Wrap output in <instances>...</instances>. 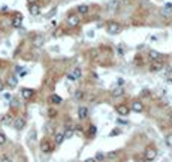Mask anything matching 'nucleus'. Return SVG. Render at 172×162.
Segmentation results:
<instances>
[{"label":"nucleus","instance_id":"nucleus-31","mask_svg":"<svg viewBox=\"0 0 172 162\" xmlns=\"http://www.w3.org/2000/svg\"><path fill=\"white\" fill-rule=\"evenodd\" d=\"M118 134H120V129H112L111 134H109V137H114V135H118Z\"/></svg>","mask_w":172,"mask_h":162},{"label":"nucleus","instance_id":"nucleus-21","mask_svg":"<svg viewBox=\"0 0 172 162\" xmlns=\"http://www.w3.org/2000/svg\"><path fill=\"white\" fill-rule=\"evenodd\" d=\"M124 93V89H123V87H115V89H112V92H111V95L112 96H121Z\"/></svg>","mask_w":172,"mask_h":162},{"label":"nucleus","instance_id":"nucleus-40","mask_svg":"<svg viewBox=\"0 0 172 162\" xmlns=\"http://www.w3.org/2000/svg\"><path fill=\"white\" fill-rule=\"evenodd\" d=\"M5 99H12V98H11V95H9V93H5Z\"/></svg>","mask_w":172,"mask_h":162},{"label":"nucleus","instance_id":"nucleus-22","mask_svg":"<svg viewBox=\"0 0 172 162\" xmlns=\"http://www.w3.org/2000/svg\"><path fill=\"white\" fill-rule=\"evenodd\" d=\"M148 56H150V59H153V60H160V53L159 51H156V50H151V51L148 53Z\"/></svg>","mask_w":172,"mask_h":162},{"label":"nucleus","instance_id":"nucleus-4","mask_svg":"<svg viewBox=\"0 0 172 162\" xmlns=\"http://www.w3.org/2000/svg\"><path fill=\"white\" fill-rule=\"evenodd\" d=\"M106 32L109 35H118V33L121 32V26L118 23H109L108 27H106Z\"/></svg>","mask_w":172,"mask_h":162},{"label":"nucleus","instance_id":"nucleus-10","mask_svg":"<svg viewBox=\"0 0 172 162\" xmlns=\"http://www.w3.org/2000/svg\"><path fill=\"white\" fill-rule=\"evenodd\" d=\"M132 111H133V113H142L144 111V104L141 101H133L132 102Z\"/></svg>","mask_w":172,"mask_h":162},{"label":"nucleus","instance_id":"nucleus-23","mask_svg":"<svg viewBox=\"0 0 172 162\" xmlns=\"http://www.w3.org/2000/svg\"><path fill=\"white\" fill-rule=\"evenodd\" d=\"M163 68H165V69H163L165 75H166V77H172V68H171L169 65H165Z\"/></svg>","mask_w":172,"mask_h":162},{"label":"nucleus","instance_id":"nucleus-27","mask_svg":"<svg viewBox=\"0 0 172 162\" xmlns=\"http://www.w3.org/2000/svg\"><path fill=\"white\" fill-rule=\"evenodd\" d=\"M94 159H96V162H97V161H103V159H105V155H103L102 152H97V153H96V158H94Z\"/></svg>","mask_w":172,"mask_h":162},{"label":"nucleus","instance_id":"nucleus-3","mask_svg":"<svg viewBox=\"0 0 172 162\" xmlns=\"http://www.w3.org/2000/svg\"><path fill=\"white\" fill-rule=\"evenodd\" d=\"M115 113H117L118 116L124 117V116H127V114L130 113V108H129L126 104H118V105L115 107Z\"/></svg>","mask_w":172,"mask_h":162},{"label":"nucleus","instance_id":"nucleus-5","mask_svg":"<svg viewBox=\"0 0 172 162\" xmlns=\"http://www.w3.org/2000/svg\"><path fill=\"white\" fill-rule=\"evenodd\" d=\"M33 95H35V90L30 89V87H24V89H21V96H23V99H25V101L32 99Z\"/></svg>","mask_w":172,"mask_h":162},{"label":"nucleus","instance_id":"nucleus-14","mask_svg":"<svg viewBox=\"0 0 172 162\" xmlns=\"http://www.w3.org/2000/svg\"><path fill=\"white\" fill-rule=\"evenodd\" d=\"M0 122H2V125H12V122H14V117H12L11 114H3L2 117H0Z\"/></svg>","mask_w":172,"mask_h":162},{"label":"nucleus","instance_id":"nucleus-7","mask_svg":"<svg viewBox=\"0 0 172 162\" xmlns=\"http://www.w3.org/2000/svg\"><path fill=\"white\" fill-rule=\"evenodd\" d=\"M52 144L48 141V140H44V141H41V152L42 153H49V152H52Z\"/></svg>","mask_w":172,"mask_h":162},{"label":"nucleus","instance_id":"nucleus-16","mask_svg":"<svg viewBox=\"0 0 172 162\" xmlns=\"http://www.w3.org/2000/svg\"><path fill=\"white\" fill-rule=\"evenodd\" d=\"M49 102H51L52 105H60V104L63 102V99H61L59 95H51V96H49Z\"/></svg>","mask_w":172,"mask_h":162},{"label":"nucleus","instance_id":"nucleus-18","mask_svg":"<svg viewBox=\"0 0 172 162\" xmlns=\"http://www.w3.org/2000/svg\"><path fill=\"white\" fill-rule=\"evenodd\" d=\"M73 134H75V128L70 125L69 129H66V131L63 132V135H64V140H66V138H70V137H73Z\"/></svg>","mask_w":172,"mask_h":162},{"label":"nucleus","instance_id":"nucleus-39","mask_svg":"<svg viewBox=\"0 0 172 162\" xmlns=\"http://www.w3.org/2000/svg\"><path fill=\"white\" fill-rule=\"evenodd\" d=\"M94 132H96V128L91 126V128H90V134H94Z\"/></svg>","mask_w":172,"mask_h":162},{"label":"nucleus","instance_id":"nucleus-36","mask_svg":"<svg viewBox=\"0 0 172 162\" xmlns=\"http://www.w3.org/2000/svg\"><path fill=\"white\" fill-rule=\"evenodd\" d=\"M68 80H70V81H75V78H73V75H72V74H68Z\"/></svg>","mask_w":172,"mask_h":162},{"label":"nucleus","instance_id":"nucleus-13","mask_svg":"<svg viewBox=\"0 0 172 162\" xmlns=\"http://www.w3.org/2000/svg\"><path fill=\"white\" fill-rule=\"evenodd\" d=\"M29 12H30L32 15H39V14H41V6H39L37 3L29 5Z\"/></svg>","mask_w":172,"mask_h":162},{"label":"nucleus","instance_id":"nucleus-17","mask_svg":"<svg viewBox=\"0 0 172 162\" xmlns=\"http://www.w3.org/2000/svg\"><path fill=\"white\" fill-rule=\"evenodd\" d=\"M63 141H64V135H63V132H57V134L54 135V143H56V146H60Z\"/></svg>","mask_w":172,"mask_h":162},{"label":"nucleus","instance_id":"nucleus-43","mask_svg":"<svg viewBox=\"0 0 172 162\" xmlns=\"http://www.w3.org/2000/svg\"><path fill=\"white\" fill-rule=\"evenodd\" d=\"M141 2H148V0H141Z\"/></svg>","mask_w":172,"mask_h":162},{"label":"nucleus","instance_id":"nucleus-1","mask_svg":"<svg viewBox=\"0 0 172 162\" xmlns=\"http://www.w3.org/2000/svg\"><path fill=\"white\" fill-rule=\"evenodd\" d=\"M156 156H157V150H156L154 147H147V149H145V152H144V159L147 161V162L154 161Z\"/></svg>","mask_w":172,"mask_h":162},{"label":"nucleus","instance_id":"nucleus-8","mask_svg":"<svg viewBox=\"0 0 172 162\" xmlns=\"http://www.w3.org/2000/svg\"><path fill=\"white\" fill-rule=\"evenodd\" d=\"M6 84H8V87H11V89H15V87L18 86V77L17 75H9L6 78Z\"/></svg>","mask_w":172,"mask_h":162},{"label":"nucleus","instance_id":"nucleus-44","mask_svg":"<svg viewBox=\"0 0 172 162\" xmlns=\"http://www.w3.org/2000/svg\"><path fill=\"white\" fill-rule=\"evenodd\" d=\"M24 162H25V161H24Z\"/></svg>","mask_w":172,"mask_h":162},{"label":"nucleus","instance_id":"nucleus-15","mask_svg":"<svg viewBox=\"0 0 172 162\" xmlns=\"http://www.w3.org/2000/svg\"><path fill=\"white\" fill-rule=\"evenodd\" d=\"M108 9L109 11H118V9H120V0H111V2H109V5H108Z\"/></svg>","mask_w":172,"mask_h":162},{"label":"nucleus","instance_id":"nucleus-20","mask_svg":"<svg viewBox=\"0 0 172 162\" xmlns=\"http://www.w3.org/2000/svg\"><path fill=\"white\" fill-rule=\"evenodd\" d=\"M70 74H72V75H73L75 81H76V80H79V78H81V77H82V72H81V69H79L78 66H76V68H73V71H72Z\"/></svg>","mask_w":172,"mask_h":162},{"label":"nucleus","instance_id":"nucleus-38","mask_svg":"<svg viewBox=\"0 0 172 162\" xmlns=\"http://www.w3.org/2000/svg\"><path fill=\"white\" fill-rule=\"evenodd\" d=\"M27 3L29 5H35V3H37V0H27Z\"/></svg>","mask_w":172,"mask_h":162},{"label":"nucleus","instance_id":"nucleus-25","mask_svg":"<svg viewBox=\"0 0 172 162\" xmlns=\"http://www.w3.org/2000/svg\"><path fill=\"white\" fill-rule=\"evenodd\" d=\"M6 141H8V138H6V135H5L3 132H0V146H3V144H6Z\"/></svg>","mask_w":172,"mask_h":162},{"label":"nucleus","instance_id":"nucleus-26","mask_svg":"<svg viewBox=\"0 0 172 162\" xmlns=\"http://www.w3.org/2000/svg\"><path fill=\"white\" fill-rule=\"evenodd\" d=\"M82 96H84V93H82L81 90H76V92H75V99H76V101H81Z\"/></svg>","mask_w":172,"mask_h":162},{"label":"nucleus","instance_id":"nucleus-6","mask_svg":"<svg viewBox=\"0 0 172 162\" xmlns=\"http://www.w3.org/2000/svg\"><path fill=\"white\" fill-rule=\"evenodd\" d=\"M66 23H68V26L69 27H76V26H79V17L78 15H69L68 17V20H66Z\"/></svg>","mask_w":172,"mask_h":162},{"label":"nucleus","instance_id":"nucleus-35","mask_svg":"<svg viewBox=\"0 0 172 162\" xmlns=\"http://www.w3.org/2000/svg\"><path fill=\"white\" fill-rule=\"evenodd\" d=\"M147 95H150V92H148L147 89H144V90H142V96H147Z\"/></svg>","mask_w":172,"mask_h":162},{"label":"nucleus","instance_id":"nucleus-37","mask_svg":"<svg viewBox=\"0 0 172 162\" xmlns=\"http://www.w3.org/2000/svg\"><path fill=\"white\" fill-rule=\"evenodd\" d=\"M84 162H96V159H94V158H88V159H85Z\"/></svg>","mask_w":172,"mask_h":162},{"label":"nucleus","instance_id":"nucleus-11","mask_svg":"<svg viewBox=\"0 0 172 162\" xmlns=\"http://www.w3.org/2000/svg\"><path fill=\"white\" fill-rule=\"evenodd\" d=\"M88 117V108L87 107H79L78 108V119L79 120H84Z\"/></svg>","mask_w":172,"mask_h":162},{"label":"nucleus","instance_id":"nucleus-9","mask_svg":"<svg viewBox=\"0 0 172 162\" xmlns=\"http://www.w3.org/2000/svg\"><path fill=\"white\" fill-rule=\"evenodd\" d=\"M44 44H45V38H44L42 35H36L35 38H33V45H35L36 48L44 47Z\"/></svg>","mask_w":172,"mask_h":162},{"label":"nucleus","instance_id":"nucleus-19","mask_svg":"<svg viewBox=\"0 0 172 162\" xmlns=\"http://www.w3.org/2000/svg\"><path fill=\"white\" fill-rule=\"evenodd\" d=\"M88 11H90L88 5H79V6H78V12H79V15H85V14H88Z\"/></svg>","mask_w":172,"mask_h":162},{"label":"nucleus","instance_id":"nucleus-30","mask_svg":"<svg viewBox=\"0 0 172 162\" xmlns=\"http://www.w3.org/2000/svg\"><path fill=\"white\" fill-rule=\"evenodd\" d=\"M11 107L14 108V107H18V101L17 99H11Z\"/></svg>","mask_w":172,"mask_h":162},{"label":"nucleus","instance_id":"nucleus-33","mask_svg":"<svg viewBox=\"0 0 172 162\" xmlns=\"http://www.w3.org/2000/svg\"><path fill=\"white\" fill-rule=\"evenodd\" d=\"M49 117H54V116H57V111H54V110H49V114H48Z\"/></svg>","mask_w":172,"mask_h":162},{"label":"nucleus","instance_id":"nucleus-32","mask_svg":"<svg viewBox=\"0 0 172 162\" xmlns=\"http://www.w3.org/2000/svg\"><path fill=\"white\" fill-rule=\"evenodd\" d=\"M0 162H12V159L9 156H3L2 159H0Z\"/></svg>","mask_w":172,"mask_h":162},{"label":"nucleus","instance_id":"nucleus-28","mask_svg":"<svg viewBox=\"0 0 172 162\" xmlns=\"http://www.w3.org/2000/svg\"><path fill=\"white\" fill-rule=\"evenodd\" d=\"M30 140H32V141H35V140H36V129H35V128L30 131Z\"/></svg>","mask_w":172,"mask_h":162},{"label":"nucleus","instance_id":"nucleus-2","mask_svg":"<svg viewBox=\"0 0 172 162\" xmlns=\"http://www.w3.org/2000/svg\"><path fill=\"white\" fill-rule=\"evenodd\" d=\"M25 125H27V122H25L24 117H17V119H14V122H12V126L15 128V131H23L25 128Z\"/></svg>","mask_w":172,"mask_h":162},{"label":"nucleus","instance_id":"nucleus-41","mask_svg":"<svg viewBox=\"0 0 172 162\" xmlns=\"http://www.w3.org/2000/svg\"><path fill=\"white\" fill-rule=\"evenodd\" d=\"M172 8V3H166V9H171Z\"/></svg>","mask_w":172,"mask_h":162},{"label":"nucleus","instance_id":"nucleus-12","mask_svg":"<svg viewBox=\"0 0 172 162\" xmlns=\"http://www.w3.org/2000/svg\"><path fill=\"white\" fill-rule=\"evenodd\" d=\"M21 24H23V15H21V14H18L17 17H14V20H12V27L20 29V27H21Z\"/></svg>","mask_w":172,"mask_h":162},{"label":"nucleus","instance_id":"nucleus-24","mask_svg":"<svg viewBox=\"0 0 172 162\" xmlns=\"http://www.w3.org/2000/svg\"><path fill=\"white\" fill-rule=\"evenodd\" d=\"M165 143L169 149H172V134H168L166 135V138H165Z\"/></svg>","mask_w":172,"mask_h":162},{"label":"nucleus","instance_id":"nucleus-34","mask_svg":"<svg viewBox=\"0 0 172 162\" xmlns=\"http://www.w3.org/2000/svg\"><path fill=\"white\" fill-rule=\"evenodd\" d=\"M3 90H5V83L0 80V92H3Z\"/></svg>","mask_w":172,"mask_h":162},{"label":"nucleus","instance_id":"nucleus-29","mask_svg":"<svg viewBox=\"0 0 172 162\" xmlns=\"http://www.w3.org/2000/svg\"><path fill=\"white\" fill-rule=\"evenodd\" d=\"M117 53H118V56H124V50H123V47H121V45H118V47H117Z\"/></svg>","mask_w":172,"mask_h":162},{"label":"nucleus","instance_id":"nucleus-42","mask_svg":"<svg viewBox=\"0 0 172 162\" xmlns=\"http://www.w3.org/2000/svg\"><path fill=\"white\" fill-rule=\"evenodd\" d=\"M169 123L172 125V113H171V116H169Z\"/></svg>","mask_w":172,"mask_h":162}]
</instances>
